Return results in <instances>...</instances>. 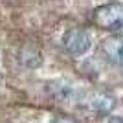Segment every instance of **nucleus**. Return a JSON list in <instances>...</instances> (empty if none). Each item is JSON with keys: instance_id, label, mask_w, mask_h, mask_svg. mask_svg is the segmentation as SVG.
Masks as SVG:
<instances>
[{"instance_id": "1", "label": "nucleus", "mask_w": 123, "mask_h": 123, "mask_svg": "<svg viewBox=\"0 0 123 123\" xmlns=\"http://www.w3.org/2000/svg\"><path fill=\"white\" fill-rule=\"evenodd\" d=\"M92 22L101 30L107 31H121L123 30V4L110 2L103 4L92 13Z\"/></svg>"}, {"instance_id": "2", "label": "nucleus", "mask_w": 123, "mask_h": 123, "mask_svg": "<svg viewBox=\"0 0 123 123\" xmlns=\"http://www.w3.org/2000/svg\"><path fill=\"white\" fill-rule=\"evenodd\" d=\"M90 33L83 28H72L64 35V48L74 55H81L90 48Z\"/></svg>"}, {"instance_id": "3", "label": "nucleus", "mask_w": 123, "mask_h": 123, "mask_svg": "<svg viewBox=\"0 0 123 123\" xmlns=\"http://www.w3.org/2000/svg\"><path fill=\"white\" fill-rule=\"evenodd\" d=\"M114 105H116L114 96L105 90H94L85 98V107L94 114H107L114 108Z\"/></svg>"}, {"instance_id": "4", "label": "nucleus", "mask_w": 123, "mask_h": 123, "mask_svg": "<svg viewBox=\"0 0 123 123\" xmlns=\"http://www.w3.org/2000/svg\"><path fill=\"white\" fill-rule=\"evenodd\" d=\"M99 50L107 61L123 66V35H110L103 39Z\"/></svg>"}, {"instance_id": "5", "label": "nucleus", "mask_w": 123, "mask_h": 123, "mask_svg": "<svg viewBox=\"0 0 123 123\" xmlns=\"http://www.w3.org/2000/svg\"><path fill=\"white\" fill-rule=\"evenodd\" d=\"M51 123H77L74 118H68V116H59V118H55Z\"/></svg>"}, {"instance_id": "6", "label": "nucleus", "mask_w": 123, "mask_h": 123, "mask_svg": "<svg viewBox=\"0 0 123 123\" xmlns=\"http://www.w3.org/2000/svg\"><path fill=\"white\" fill-rule=\"evenodd\" d=\"M107 123H123V118H110Z\"/></svg>"}]
</instances>
